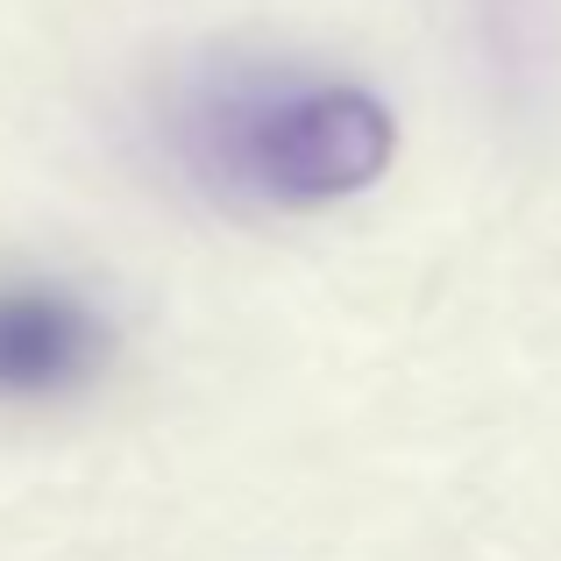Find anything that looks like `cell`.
Returning <instances> with one entry per match:
<instances>
[{
    "label": "cell",
    "instance_id": "7a4b0ae2",
    "mask_svg": "<svg viewBox=\"0 0 561 561\" xmlns=\"http://www.w3.org/2000/svg\"><path fill=\"white\" fill-rule=\"evenodd\" d=\"M114 356V334L71 285L14 277L0 285V398L43 405V398L85 391Z\"/></svg>",
    "mask_w": 561,
    "mask_h": 561
},
{
    "label": "cell",
    "instance_id": "6da1fadb",
    "mask_svg": "<svg viewBox=\"0 0 561 561\" xmlns=\"http://www.w3.org/2000/svg\"><path fill=\"white\" fill-rule=\"evenodd\" d=\"M179 164L220 199L334 206L391 171L398 122L370 85L306 65H220L171 107Z\"/></svg>",
    "mask_w": 561,
    "mask_h": 561
}]
</instances>
